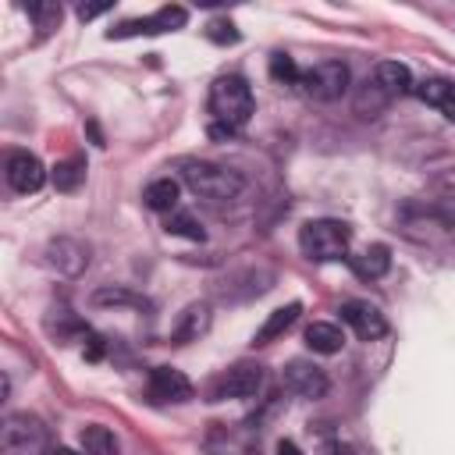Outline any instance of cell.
Returning a JSON list of instances; mask_svg holds the SVG:
<instances>
[{"mask_svg":"<svg viewBox=\"0 0 455 455\" xmlns=\"http://www.w3.org/2000/svg\"><path fill=\"white\" fill-rule=\"evenodd\" d=\"M210 135H231L238 128L249 124L252 110H256V100H252V89L242 75H220L213 85H210Z\"/></svg>","mask_w":455,"mask_h":455,"instance_id":"cell-1","label":"cell"},{"mask_svg":"<svg viewBox=\"0 0 455 455\" xmlns=\"http://www.w3.org/2000/svg\"><path fill=\"white\" fill-rule=\"evenodd\" d=\"M181 181L199 199H210V203H228V199H238V192H242L238 171L210 164V160H185L181 164Z\"/></svg>","mask_w":455,"mask_h":455,"instance_id":"cell-2","label":"cell"},{"mask_svg":"<svg viewBox=\"0 0 455 455\" xmlns=\"http://www.w3.org/2000/svg\"><path fill=\"white\" fill-rule=\"evenodd\" d=\"M348 242H352V231L345 220H334V217H320V220H306L299 228V249L316 259V263H331V259H341L348 256Z\"/></svg>","mask_w":455,"mask_h":455,"instance_id":"cell-3","label":"cell"},{"mask_svg":"<svg viewBox=\"0 0 455 455\" xmlns=\"http://www.w3.org/2000/svg\"><path fill=\"white\" fill-rule=\"evenodd\" d=\"M0 451L4 455H46L50 430L32 412H11L0 423Z\"/></svg>","mask_w":455,"mask_h":455,"instance_id":"cell-4","label":"cell"},{"mask_svg":"<svg viewBox=\"0 0 455 455\" xmlns=\"http://www.w3.org/2000/svg\"><path fill=\"white\" fill-rule=\"evenodd\" d=\"M348 64L345 60H320L313 68L302 71V92L309 100H320V103H331V100H341L348 92Z\"/></svg>","mask_w":455,"mask_h":455,"instance_id":"cell-5","label":"cell"},{"mask_svg":"<svg viewBox=\"0 0 455 455\" xmlns=\"http://www.w3.org/2000/svg\"><path fill=\"white\" fill-rule=\"evenodd\" d=\"M263 366L259 363H249V359H242V363H235V366H228L220 377H217V384H213V398H252L259 387H263Z\"/></svg>","mask_w":455,"mask_h":455,"instance_id":"cell-6","label":"cell"},{"mask_svg":"<svg viewBox=\"0 0 455 455\" xmlns=\"http://www.w3.org/2000/svg\"><path fill=\"white\" fill-rule=\"evenodd\" d=\"M188 21V11L185 7H160L156 14L149 18H132V21H121L117 28L107 32V39H128V36H160V32H174Z\"/></svg>","mask_w":455,"mask_h":455,"instance_id":"cell-7","label":"cell"},{"mask_svg":"<svg viewBox=\"0 0 455 455\" xmlns=\"http://www.w3.org/2000/svg\"><path fill=\"white\" fill-rule=\"evenodd\" d=\"M89 256H92V249L82 238H71V235L50 238V245H46V263L64 277H78L89 267Z\"/></svg>","mask_w":455,"mask_h":455,"instance_id":"cell-8","label":"cell"},{"mask_svg":"<svg viewBox=\"0 0 455 455\" xmlns=\"http://www.w3.org/2000/svg\"><path fill=\"white\" fill-rule=\"evenodd\" d=\"M43 181H46V167H43V160L36 153H28V149L7 153V185L14 192H21V196L39 192Z\"/></svg>","mask_w":455,"mask_h":455,"instance_id":"cell-9","label":"cell"},{"mask_svg":"<svg viewBox=\"0 0 455 455\" xmlns=\"http://www.w3.org/2000/svg\"><path fill=\"white\" fill-rule=\"evenodd\" d=\"M281 380H284V387H288L291 395L309 398V402L327 395V373H323L316 363H309V359H291V363L284 366Z\"/></svg>","mask_w":455,"mask_h":455,"instance_id":"cell-10","label":"cell"},{"mask_svg":"<svg viewBox=\"0 0 455 455\" xmlns=\"http://www.w3.org/2000/svg\"><path fill=\"white\" fill-rule=\"evenodd\" d=\"M341 320H345V323L355 331V338H363V341H377V338L387 334L384 313H380L377 306H370V302H359V299H352V302L341 306Z\"/></svg>","mask_w":455,"mask_h":455,"instance_id":"cell-11","label":"cell"},{"mask_svg":"<svg viewBox=\"0 0 455 455\" xmlns=\"http://www.w3.org/2000/svg\"><path fill=\"white\" fill-rule=\"evenodd\" d=\"M149 395H153L156 402H188V398L196 395V387H192V380H188L181 370H174V366H156V370L149 373Z\"/></svg>","mask_w":455,"mask_h":455,"instance_id":"cell-12","label":"cell"},{"mask_svg":"<svg viewBox=\"0 0 455 455\" xmlns=\"http://www.w3.org/2000/svg\"><path fill=\"white\" fill-rule=\"evenodd\" d=\"M348 267H352L355 277H363V281H377V277H384V274L391 270V249L380 245V242H373V245H366L363 252L348 256Z\"/></svg>","mask_w":455,"mask_h":455,"instance_id":"cell-13","label":"cell"},{"mask_svg":"<svg viewBox=\"0 0 455 455\" xmlns=\"http://www.w3.org/2000/svg\"><path fill=\"white\" fill-rule=\"evenodd\" d=\"M416 96L448 121H455V78H423L416 85Z\"/></svg>","mask_w":455,"mask_h":455,"instance_id":"cell-14","label":"cell"},{"mask_svg":"<svg viewBox=\"0 0 455 455\" xmlns=\"http://www.w3.org/2000/svg\"><path fill=\"white\" fill-rule=\"evenodd\" d=\"M210 331V306L206 302H192V306H185L181 313H178V320H174V327H171V338L178 341V345H185V341H196L199 334H206Z\"/></svg>","mask_w":455,"mask_h":455,"instance_id":"cell-15","label":"cell"},{"mask_svg":"<svg viewBox=\"0 0 455 455\" xmlns=\"http://www.w3.org/2000/svg\"><path fill=\"white\" fill-rule=\"evenodd\" d=\"M370 78H373L391 100H395V96H405V92L412 89V71H409L405 64H398V60H380Z\"/></svg>","mask_w":455,"mask_h":455,"instance_id":"cell-16","label":"cell"},{"mask_svg":"<svg viewBox=\"0 0 455 455\" xmlns=\"http://www.w3.org/2000/svg\"><path fill=\"white\" fill-rule=\"evenodd\" d=\"M299 313H302V306L299 302H288V306H281V309H274L267 320H263V327L252 334V345L259 348V345H270V341H277L295 320H299Z\"/></svg>","mask_w":455,"mask_h":455,"instance_id":"cell-17","label":"cell"},{"mask_svg":"<svg viewBox=\"0 0 455 455\" xmlns=\"http://www.w3.org/2000/svg\"><path fill=\"white\" fill-rule=\"evenodd\" d=\"M306 345H309L316 355H334V352H341L345 334H341V327H338V323L316 320V323H309V327H306Z\"/></svg>","mask_w":455,"mask_h":455,"instance_id":"cell-18","label":"cell"},{"mask_svg":"<svg viewBox=\"0 0 455 455\" xmlns=\"http://www.w3.org/2000/svg\"><path fill=\"white\" fill-rule=\"evenodd\" d=\"M178 196H181V185H178L174 178H156V181H149L146 192H142L146 206H149V210H160V213H174Z\"/></svg>","mask_w":455,"mask_h":455,"instance_id":"cell-19","label":"cell"},{"mask_svg":"<svg viewBox=\"0 0 455 455\" xmlns=\"http://www.w3.org/2000/svg\"><path fill=\"white\" fill-rule=\"evenodd\" d=\"M355 114L359 117H377V114H384L387 107H391V96L373 82V78H366L359 89H355Z\"/></svg>","mask_w":455,"mask_h":455,"instance_id":"cell-20","label":"cell"},{"mask_svg":"<svg viewBox=\"0 0 455 455\" xmlns=\"http://www.w3.org/2000/svg\"><path fill=\"white\" fill-rule=\"evenodd\" d=\"M50 178H53V188L57 192H75L82 181H85V156H64V160H57L53 164V171H50Z\"/></svg>","mask_w":455,"mask_h":455,"instance_id":"cell-21","label":"cell"},{"mask_svg":"<svg viewBox=\"0 0 455 455\" xmlns=\"http://www.w3.org/2000/svg\"><path fill=\"white\" fill-rule=\"evenodd\" d=\"M78 441H82V451H89V455H117V437L100 423L82 427Z\"/></svg>","mask_w":455,"mask_h":455,"instance_id":"cell-22","label":"cell"},{"mask_svg":"<svg viewBox=\"0 0 455 455\" xmlns=\"http://www.w3.org/2000/svg\"><path fill=\"white\" fill-rule=\"evenodd\" d=\"M164 231H167V235H178V238H192V242H203V238H206L203 224H199L188 210H174V213H167Z\"/></svg>","mask_w":455,"mask_h":455,"instance_id":"cell-23","label":"cell"},{"mask_svg":"<svg viewBox=\"0 0 455 455\" xmlns=\"http://www.w3.org/2000/svg\"><path fill=\"white\" fill-rule=\"evenodd\" d=\"M92 306H146V299L135 295V291H128V288L107 284V288H96L92 291Z\"/></svg>","mask_w":455,"mask_h":455,"instance_id":"cell-24","label":"cell"},{"mask_svg":"<svg viewBox=\"0 0 455 455\" xmlns=\"http://www.w3.org/2000/svg\"><path fill=\"white\" fill-rule=\"evenodd\" d=\"M270 75H274V82H281V85H299V82H302V71H299V64H295L288 53H274V57H270Z\"/></svg>","mask_w":455,"mask_h":455,"instance_id":"cell-25","label":"cell"},{"mask_svg":"<svg viewBox=\"0 0 455 455\" xmlns=\"http://www.w3.org/2000/svg\"><path fill=\"white\" fill-rule=\"evenodd\" d=\"M28 18L36 21L39 32H50L60 25V4H28Z\"/></svg>","mask_w":455,"mask_h":455,"instance_id":"cell-26","label":"cell"},{"mask_svg":"<svg viewBox=\"0 0 455 455\" xmlns=\"http://www.w3.org/2000/svg\"><path fill=\"white\" fill-rule=\"evenodd\" d=\"M206 36H210L213 43H238V28H235L228 18H213V21L206 25Z\"/></svg>","mask_w":455,"mask_h":455,"instance_id":"cell-27","label":"cell"},{"mask_svg":"<svg viewBox=\"0 0 455 455\" xmlns=\"http://www.w3.org/2000/svg\"><path fill=\"white\" fill-rule=\"evenodd\" d=\"M114 4H78L75 7V14L82 18V21H92V18H100V14H107Z\"/></svg>","mask_w":455,"mask_h":455,"instance_id":"cell-28","label":"cell"},{"mask_svg":"<svg viewBox=\"0 0 455 455\" xmlns=\"http://www.w3.org/2000/svg\"><path fill=\"white\" fill-rule=\"evenodd\" d=\"M85 359H103V338L100 334H89V348H85Z\"/></svg>","mask_w":455,"mask_h":455,"instance_id":"cell-29","label":"cell"},{"mask_svg":"<svg viewBox=\"0 0 455 455\" xmlns=\"http://www.w3.org/2000/svg\"><path fill=\"white\" fill-rule=\"evenodd\" d=\"M277 455H302V448H299L295 441L284 437V441H277Z\"/></svg>","mask_w":455,"mask_h":455,"instance_id":"cell-30","label":"cell"},{"mask_svg":"<svg viewBox=\"0 0 455 455\" xmlns=\"http://www.w3.org/2000/svg\"><path fill=\"white\" fill-rule=\"evenodd\" d=\"M46 455H89V451H75V448H64V444H57V448H50Z\"/></svg>","mask_w":455,"mask_h":455,"instance_id":"cell-31","label":"cell"}]
</instances>
